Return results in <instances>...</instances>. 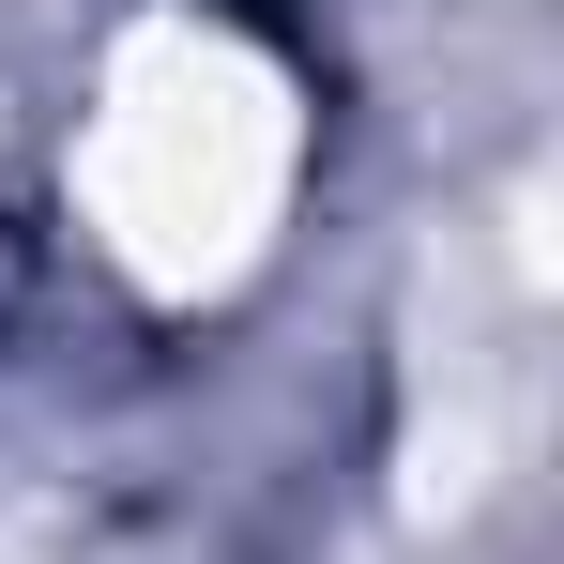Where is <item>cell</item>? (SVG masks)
<instances>
[{
  "label": "cell",
  "instance_id": "1",
  "mask_svg": "<svg viewBox=\"0 0 564 564\" xmlns=\"http://www.w3.org/2000/svg\"><path fill=\"white\" fill-rule=\"evenodd\" d=\"M321 107L260 15L153 0L93 46V93L62 122V214L153 321H214L290 260Z\"/></svg>",
  "mask_w": 564,
  "mask_h": 564
}]
</instances>
